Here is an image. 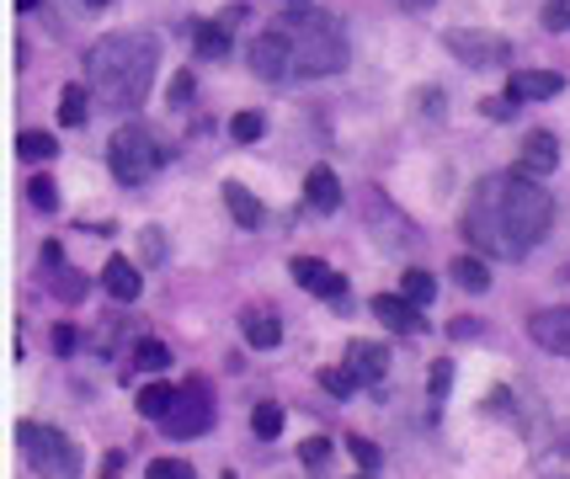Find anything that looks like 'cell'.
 Wrapping results in <instances>:
<instances>
[{"label": "cell", "instance_id": "6da1fadb", "mask_svg": "<svg viewBox=\"0 0 570 479\" xmlns=\"http://www.w3.org/2000/svg\"><path fill=\"white\" fill-rule=\"evenodd\" d=\"M555 224V203L534 177L522 171H502V177H485L469 198L464 213V235L481 256H502V262H522Z\"/></svg>", "mask_w": 570, "mask_h": 479}, {"label": "cell", "instance_id": "7a4b0ae2", "mask_svg": "<svg viewBox=\"0 0 570 479\" xmlns=\"http://www.w3.org/2000/svg\"><path fill=\"white\" fill-rule=\"evenodd\" d=\"M352 49L341 38V22L315 11V6H294L283 22H272L256 43H251V70L272 81V86H288V81H320L347 70Z\"/></svg>", "mask_w": 570, "mask_h": 479}, {"label": "cell", "instance_id": "3957f363", "mask_svg": "<svg viewBox=\"0 0 570 479\" xmlns=\"http://www.w3.org/2000/svg\"><path fill=\"white\" fill-rule=\"evenodd\" d=\"M155 64H160V43L145 32H113L86 54L91 91L113 107V113H134L155 86Z\"/></svg>", "mask_w": 570, "mask_h": 479}, {"label": "cell", "instance_id": "277c9868", "mask_svg": "<svg viewBox=\"0 0 570 479\" xmlns=\"http://www.w3.org/2000/svg\"><path fill=\"white\" fill-rule=\"evenodd\" d=\"M17 448L28 458V469L38 479H75L81 475V448L54 432V426H43V421H22L17 426Z\"/></svg>", "mask_w": 570, "mask_h": 479}, {"label": "cell", "instance_id": "5b68a950", "mask_svg": "<svg viewBox=\"0 0 570 479\" xmlns=\"http://www.w3.org/2000/svg\"><path fill=\"white\" fill-rule=\"evenodd\" d=\"M160 160H166V150L155 145V134L150 128H139V123L118 128V134H113V145H107V166H113V177H118L123 187L150 181L155 171H160Z\"/></svg>", "mask_w": 570, "mask_h": 479}, {"label": "cell", "instance_id": "8992f818", "mask_svg": "<svg viewBox=\"0 0 570 479\" xmlns=\"http://www.w3.org/2000/svg\"><path fill=\"white\" fill-rule=\"evenodd\" d=\"M213 426V390L209 379H187L171 394V411L160 416V432L166 437H203Z\"/></svg>", "mask_w": 570, "mask_h": 479}, {"label": "cell", "instance_id": "52a82bcc", "mask_svg": "<svg viewBox=\"0 0 570 479\" xmlns=\"http://www.w3.org/2000/svg\"><path fill=\"white\" fill-rule=\"evenodd\" d=\"M294 283L309 288V294H320V299H330V309H341V315H347V277H341V272H330L326 262H315V256H294Z\"/></svg>", "mask_w": 570, "mask_h": 479}, {"label": "cell", "instance_id": "ba28073f", "mask_svg": "<svg viewBox=\"0 0 570 479\" xmlns=\"http://www.w3.org/2000/svg\"><path fill=\"white\" fill-rule=\"evenodd\" d=\"M448 54L453 60H464V64H507V43H502V38H490V32H448Z\"/></svg>", "mask_w": 570, "mask_h": 479}, {"label": "cell", "instance_id": "9c48e42d", "mask_svg": "<svg viewBox=\"0 0 570 479\" xmlns=\"http://www.w3.org/2000/svg\"><path fill=\"white\" fill-rule=\"evenodd\" d=\"M528 336L539 341L543 352L570 358V304H560V309H539V315L528 320Z\"/></svg>", "mask_w": 570, "mask_h": 479}, {"label": "cell", "instance_id": "30bf717a", "mask_svg": "<svg viewBox=\"0 0 570 479\" xmlns=\"http://www.w3.org/2000/svg\"><path fill=\"white\" fill-rule=\"evenodd\" d=\"M373 315H379V326H390L394 336H421L426 320H421V309L405 294H379L373 299Z\"/></svg>", "mask_w": 570, "mask_h": 479}, {"label": "cell", "instance_id": "8fae6325", "mask_svg": "<svg viewBox=\"0 0 570 479\" xmlns=\"http://www.w3.org/2000/svg\"><path fill=\"white\" fill-rule=\"evenodd\" d=\"M528 177H549V171H560V145H555V134L549 128H528L522 134V160H517Z\"/></svg>", "mask_w": 570, "mask_h": 479}, {"label": "cell", "instance_id": "7c38bea8", "mask_svg": "<svg viewBox=\"0 0 570 479\" xmlns=\"http://www.w3.org/2000/svg\"><path fill=\"white\" fill-rule=\"evenodd\" d=\"M566 91V81L555 75V70H517L511 75V86H507V96L522 107V102H555Z\"/></svg>", "mask_w": 570, "mask_h": 479}, {"label": "cell", "instance_id": "4fadbf2b", "mask_svg": "<svg viewBox=\"0 0 570 479\" xmlns=\"http://www.w3.org/2000/svg\"><path fill=\"white\" fill-rule=\"evenodd\" d=\"M347 373H352L358 384H379V379L390 373V347H379V341H352V347H347Z\"/></svg>", "mask_w": 570, "mask_h": 479}, {"label": "cell", "instance_id": "5bb4252c", "mask_svg": "<svg viewBox=\"0 0 570 479\" xmlns=\"http://www.w3.org/2000/svg\"><path fill=\"white\" fill-rule=\"evenodd\" d=\"M43 272H49V288H54V294H60L64 304L86 299V277H81V272H70V267H64V251H60V245H54V240L43 245Z\"/></svg>", "mask_w": 570, "mask_h": 479}, {"label": "cell", "instance_id": "9a60e30c", "mask_svg": "<svg viewBox=\"0 0 570 479\" xmlns=\"http://www.w3.org/2000/svg\"><path fill=\"white\" fill-rule=\"evenodd\" d=\"M304 203H309V213H336L341 209V181H336V171L315 166V171L304 177Z\"/></svg>", "mask_w": 570, "mask_h": 479}, {"label": "cell", "instance_id": "2e32d148", "mask_svg": "<svg viewBox=\"0 0 570 479\" xmlns=\"http://www.w3.org/2000/svg\"><path fill=\"white\" fill-rule=\"evenodd\" d=\"M241 336L256 347V352H272L283 341V320L272 309H241Z\"/></svg>", "mask_w": 570, "mask_h": 479}, {"label": "cell", "instance_id": "e0dca14e", "mask_svg": "<svg viewBox=\"0 0 570 479\" xmlns=\"http://www.w3.org/2000/svg\"><path fill=\"white\" fill-rule=\"evenodd\" d=\"M102 288H107L118 304L139 299V272H134V262H128V256H113V262L102 267Z\"/></svg>", "mask_w": 570, "mask_h": 479}, {"label": "cell", "instance_id": "ac0fdd59", "mask_svg": "<svg viewBox=\"0 0 570 479\" xmlns=\"http://www.w3.org/2000/svg\"><path fill=\"white\" fill-rule=\"evenodd\" d=\"M224 209H230V219H235L241 230H262V213H267L241 181H224Z\"/></svg>", "mask_w": 570, "mask_h": 479}, {"label": "cell", "instance_id": "d6986e66", "mask_svg": "<svg viewBox=\"0 0 570 479\" xmlns=\"http://www.w3.org/2000/svg\"><path fill=\"white\" fill-rule=\"evenodd\" d=\"M192 49H198V60H224L230 54V28L224 22H198L192 28Z\"/></svg>", "mask_w": 570, "mask_h": 479}, {"label": "cell", "instance_id": "ffe728a7", "mask_svg": "<svg viewBox=\"0 0 570 479\" xmlns=\"http://www.w3.org/2000/svg\"><path fill=\"white\" fill-rule=\"evenodd\" d=\"M453 283H458L464 294H485V288H490V267H485L481 256H458V262H453Z\"/></svg>", "mask_w": 570, "mask_h": 479}, {"label": "cell", "instance_id": "44dd1931", "mask_svg": "<svg viewBox=\"0 0 570 479\" xmlns=\"http://www.w3.org/2000/svg\"><path fill=\"white\" fill-rule=\"evenodd\" d=\"M134 368H139V373H160V368H171V347H166V341H150V336H145V341H134Z\"/></svg>", "mask_w": 570, "mask_h": 479}, {"label": "cell", "instance_id": "7402d4cb", "mask_svg": "<svg viewBox=\"0 0 570 479\" xmlns=\"http://www.w3.org/2000/svg\"><path fill=\"white\" fill-rule=\"evenodd\" d=\"M400 294L421 309V304L437 299V277H432V272H421V267H411V272H405V283H400Z\"/></svg>", "mask_w": 570, "mask_h": 479}, {"label": "cell", "instance_id": "603a6c76", "mask_svg": "<svg viewBox=\"0 0 570 479\" xmlns=\"http://www.w3.org/2000/svg\"><path fill=\"white\" fill-rule=\"evenodd\" d=\"M171 394H177V384H145V390H139V416L160 421L171 411Z\"/></svg>", "mask_w": 570, "mask_h": 479}, {"label": "cell", "instance_id": "cb8c5ba5", "mask_svg": "<svg viewBox=\"0 0 570 479\" xmlns=\"http://www.w3.org/2000/svg\"><path fill=\"white\" fill-rule=\"evenodd\" d=\"M86 113H91L86 86H70L60 96V123H64V128H81V123H86Z\"/></svg>", "mask_w": 570, "mask_h": 479}, {"label": "cell", "instance_id": "d4e9b609", "mask_svg": "<svg viewBox=\"0 0 570 479\" xmlns=\"http://www.w3.org/2000/svg\"><path fill=\"white\" fill-rule=\"evenodd\" d=\"M251 432H256L262 443H272V437L283 432V405H272V400H262V405L251 411Z\"/></svg>", "mask_w": 570, "mask_h": 479}, {"label": "cell", "instance_id": "484cf974", "mask_svg": "<svg viewBox=\"0 0 570 479\" xmlns=\"http://www.w3.org/2000/svg\"><path fill=\"white\" fill-rule=\"evenodd\" d=\"M17 155H22V160H54L60 145H54V134H38V128H32V134L17 139Z\"/></svg>", "mask_w": 570, "mask_h": 479}, {"label": "cell", "instance_id": "4316f807", "mask_svg": "<svg viewBox=\"0 0 570 479\" xmlns=\"http://www.w3.org/2000/svg\"><path fill=\"white\" fill-rule=\"evenodd\" d=\"M262 134H267V118H262V113H235V123H230V139H235V145H256Z\"/></svg>", "mask_w": 570, "mask_h": 479}, {"label": "cell", "instance_id": "83f0119b", "mask_svg": "<svg viewBox=\"0 0 570 479\" xmlns=\"http://www.w3.org/2000/svg\"><path fill=\"white\" fill-rule=\"evenodd\" d=\"M347 453H352V464L362 469V479H373V475H379V464H384V453L373 448L368 437H352V443H347Z\"/></svg>", "mask_w": 570, "mask_h": 479}, {"label": "cell", "instance_id": "f1b7e54d", "mask_svg": "<svg viewBox=\"0 0 570 479\" xmlns=\"http://www.w3.org/2000/svg\"><path fill=\"white\" fill-rule=\"evenodd\" d=\"M28 198H32V209H43V213L60 209V192H54V181H49V177H32L28 181Z\"/></svg>", "mask_w": 570, "mask_h": 479}, {"label": "cell", "instance_id": "f546056e", "mask_svg": "<svg viewBox=\"0 0 570 479\" xmlns=\"http://www.w3.org/2000/svg\"><path fill=\"white\" fill-rule=\"evenodd\" d=\"M320 384H326L330 400H347V394L358 390V379H352L347 368H326V373H320Z\"/></svg>", "mask_w": 570, "mask_h": 479}, {"label": "cell", "instance_id": "4dcf8cb0", "mask_svg": "<svg viewBox=\"0 0 570 479\" xmlns=\"http://www.w3.org/2000/svg\"><path fill=\"white\" fill-rule=\"evenodd\" d=\"M426 390H432V400H448V390H453V362H432V373H426Z\"/></svg>", "mask_w": 570, "mask_h": 479}, {"label": "cell", "instance_id": "1f68e13d", "mask_svg": "<svg viewBox=\"0 0 570 479\" xmlns=\"http://www.w3.org/2000/svg\"><path fill=\"white\" fill-rule=\"evenodd\" d=\"M299 458H304V469H326V464H330V443H326V437H309V443L299 448Z\"/></svg>", "mask_w": 570, "mask_h": 479}, {"label": "cell", "instance_id": "d6a6232c", "mask_svg": "<svg viewBox=\"0 0 570 479\" xmlns=\"http://www.w3.org/2000/svg\"><path fill=\"white\" fill-rule=\"evenodd\" d=\"M543 28L570 32V0H549V6H543Z\"/></svg>", "mask_w": 570, "mask_h": 479}, {"label": "cell", "instance_id": "836d02e7", "mask_svg": "<svg viewBox=\"0 0 570 479\" xmlns=\"http://www.w3.org/2000/svg\"><path fill=\"white\" fill-rule=\"evenodd\" d=\"M150 479H192V469H187V464H177V458H155Z\"/></svg>", "mask_w": 570, "mask_h": 479}, {"label": "cell", "instance_id": "e575fe53", "mask_svg": "<svg viewBox=\"0 0 570 479\" xmlns=\"http://www.w3.org/2000/svg\"><path fill=\"white\" fill-rule=\"evenodd\" d=\"M145 262H150V267L166 262V240H160V230H145Z\"/></svg>", "mask_w": 570, "mask_h": 479}, {"label": "cell", "instance_id": "d590c367", "mask_svg": "<svg viewBox=\"0 0 570 479\" xmlns=\"http://www.w3.org/2000/svg\"><path fill=\"white\" fill-rule=\"evenodd\" d=\"M187 102H192V75L181 70L177 81H171V107H187Z\"/></svg>", "mask_w": 570, "mask_h": 479}, {"label": "cell", "instance_id": "8d00e7d4", "mask_svg": "<svg viewBox=\"0 0 570 479\" xmlns=\"http://www.w3.org/2000/svg\"><path fill=\"white\" fill-rule=\"evenodd\" d=\"M75 341H81V336H75V330H70V326H60V330H54V352H60V358H70V352H75Z\"/></svg>", "mask_w": 570, "mask_h": 479}, {"label": "cell", "instance_id": "74e56055", "mask_svg": "<svg viewBox=\"0 0 570 479\" xmlns=\"http://www.w3.org/2000/svg\"><path fill=\"white\" fill-rule=\"evenodd\" d=\"M485 113H490V118H511V113H517V102H485Z\"/></svg>", "mask_w": 570, "mask_h": 479}, {"label": "cell", "instance_id": "f35d334b", "mask_svg": "<svg viewBox=\"0 0 570 479\" xmlns=\"http://www.w3.org/2000/svg\"><path fill=\"white\" fill-rule=\"evenodd\" d=\"M475 330H481V320H453L448 336H458V341H464V336H475Z\"/></svg>", "mask_w": 570, "mask_h": 479}, {"label": "cell", "instance_id": "ab89813d", "mask_svg": "<svg viewBox=\"0 0 570 479\" xmlns=\"http://www.w3.org/2000/svg\"><path fill=\"white\" fill-rule=\"evenodd\" d=\"M17 11H38V0H17Z\"/></svg>", "mask_w": 570, "mask_h": 479}, {"label": "cell", "instance_id": "60d3db41", "mask_svg": "<svg viewBox=\"0 0 570 479\" xmlns=\"http://www.w3.org/2000/svg\"><path fill=\"white\" fill-rule=\"evenodd\" d=\"M405 6H411V11H421V6H432V0H405Z\"/></svg>", "mask_w": 570, "mask_h": 479}, {"label": "cell", "instance_id": "b9f144b4", "mask_svg": "<svg viewBox=\"0 0 570 479\" xmlns=\"http://www.w3.org/2000/svg\"><path fill=\"white\" fill-rule=\"evenodd\" d=\"M86 6H91V11H102V6H107V0H86Z\"/></svg>", "mask_w": 570, "mask_h": 479}, {"label": "cell", "instance_id": "7bdbcfd3", "mask_svg": "<svg viewBox=\"0 0 570 479\" xmlns=\"http://www.w3.org/2000/svg\"><path fill=\"white\" fill-rule=\"evenodd\" d=\"M283 6H309V0H283Z\"/></svg>", "mask_w": 570, "mask_h": 479}, {"label": "cell", "instance_id": "ee69618b", "mask_svg": "<svg viewBox=\"0 0 570 479\" xmlns=\"http://www.w3.org/2000/svg\"><path fill=\"white\" fill-rule=\"evenodd\" d=\"M107 479H118V475H107Z\"/></svg>", "mask_w": 570, "mask_h": 479}]
</instances>
